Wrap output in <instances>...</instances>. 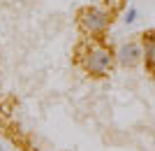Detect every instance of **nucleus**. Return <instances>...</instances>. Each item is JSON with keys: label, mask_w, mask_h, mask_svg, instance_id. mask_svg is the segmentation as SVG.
Returning a JSON list of instances; mask_svg holds the SVG:
<instances>
[{"label": "nucleus", "mask_w": 155, "mask_h": 151, "mask_svg": "<svg viewBox=\"0 0 155 151\" xmlns=\"http://www.w3.org/2000/svg\"><path fill=\"white\" fill-rule=\"evenodd\" d=\"M114 63H116V53L107 49V46H91L88 51L81 56V65L88 74L93 77H107V74L114 70Z\"/></svg>", "instance_id": "obj_1"}, {"label": "nucleus", "mask_w": 155, "mask_h": 151, "mask_svg": "<svg viewBox=\"0 0 155 151\" xmlns=\"http://www.w3.org/2000/svg\"><path fill=\"white\" fill-rule=\"evenodd\" d=\"M109 21H111L109 14L100 7H84L79 12V26L88 35H102L109 26Z\"/></svg>", "instance_id": "obj_2"}, {"label": "nucleus", "mask_w": 155, "mask_h": 151, "mask_svg": "<svg viewBox=\"0 0 155 151\" xmlns=\"http://www.w3.org/2000/svg\"><path fill=\"white\" fill-rule=\"evenodd\" d=\"M141 58H143V51L137 42H125V44L118 46V51H116V60L123 67H134Z\"/></svg>", "instance_id": "obj_3"}, {"label": "nucleus", "mask_w": 155, "mask_h": 151, "mask_svg": "<svg viewBox=\"0 0 155 151\" xmlns=\"http://www.w3.org/2000/svg\"><path fill=\"white\" fill-rule=\"evenodd\" d=\"M143 60L150 72H155V35L143 37Z\"/></svg>", "instance_id": "obj_4"}, {"label": "nucleus", "mask_w": 155, "mask_h": 151, "mask_svg": "<svg viewBox=\"0 0 155 151\" xmlns=\"http://www.w3.org/2000/svg\"><path fill=\"white\" fill-rule=\"evenodd\" d=\"M134 19H137V9H134V7H130L123 21H125V23H132V21H134Z\"/></svg>", "instance_id": "obj_5"}, {"label": "nucleus", "mask_w": 155, "mask_h": 151, "mask_svg": "<svg viewBox=\"0 0 155 151\" xmlns=\"http://www.w3.org/2000/svg\"><path fill=\"white\" fill-rule=\"evenodd\" d=\"M0 151H5V149H2V146H0Z\"/></svg>", "instance_id": "obj_6"}]
</instances>
